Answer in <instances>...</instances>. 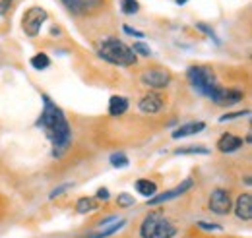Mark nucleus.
<instances>
[{
    "label": "nucleus",
    "mask_w": 252,
    "mask_h": 238,
    "mask_svg": "<svg viewBox=\"0 0 252 238\" xmlns=\"http://www.w3.org/2000/svg\"><path fill=\"white\" fill-rule=\"evenodd\" d=\"M177 155H208L210 153V149H206V148H200V146H192V148H185V149H177L175 151Z\"/></svg>",
    "instance_id": "23"
},
{
    "label": "nucleus",
    "mask_w": 252,
    "mask_h": 238,
    "mask_svg": "<svg viewBox=\"0 0 252 238\" xmlns=\"http://www.w3.org/2000/svg\"><path fill=\"white\" fill-rule=\"evenodd\" d=\"M241 148H243V140L233 136V134H223L220 138V142H218V149L221 153H233V151H237Z\"/></svg>",
    "instance_id": "14"
},
{
    "label": "nucleus",
    "mask_w": 252,
    "mask_h": 238,
    "mask_svg": "<svg viewBox=\"0 0 252 238\" xmlns=\"http://www.w3.org/2000/svg\"><path fill=\"white\" fill-rule=\"evenodd\" d=\"M247 115H251V111H237V113H229V115L220 117V122H227V120H233V119H241V117H247Z\"/></svg>",
    "instance_id": "25"
},
{
    "label": "nucleus",
    "mask_w": 252,
    "mask_h": 238,
    "mask_svg": "<svg viewBox=\"0 0 252 238\" xmlns=\"http://www.w3.org/2000/svg\"><path fill=\"white\" fill-rule=\"evenodd\" d=\"M111 196H109V190L107 188H99L97 190V200H103V202H107Z\"/></svg>",
    "instance_id": "29"
},
{
    "label": "nucleus",
    "mask_w": 252,
    "mask_h": 238,
    "mask_svg": "<svg viewBox=\"0 0 252 238\" xmlns=\"http://www.w3.org/2000/svg\"><path fill=\"white\" fill-rule=\"evenodd\" d=\"M140 235L142 238H173L177 235V229L161 211H152L146 215Z\"/></svg>",
    "instance_id": "3"
},
{
    "label": "nucleus",
    "mask_w": 252,
    "mask_h": 238,
    "mask_svg": "<svg viewBox=\"0 0 252 238\" xmlns=\"http://www.w3.org/2000/svg\"><path fill=\"white\" fill-rule=\"evenodd\" d=\"M10 4H12V0H0V16L10 8Z\"/></svg>",
    "instance_id": "31"
},
{
    "label": "nucleus",
    "mask_w": 252,
    "mask_h": 238,
    "mask_svg": "<svg viewBox=\"0 0 252 238\" xmlns=\"http://www.w3.org/2000/svg\"><path fill=\"white\" fill-rule=\"evenodd\" d=\"M161 107H163V99L158 93H148L140 99V111L146 115H156L161 111Z\"/></svg>",
    "instance_id": "11"
},
{
    "label": "nucleus",
    "mask_w": 252,
    "mask_h": 238,
    "mask_svg": "<svg viewBox=\"0 0 252 238\" xmlns=\"http://www.w3.org/2000/svg\"><path fill=\"white\" fill-rule=\"evenodd\" d=\"M235 215L241 219V221H251L252 219V196L247 194H241L237 198V204H235Z\"/></svg>",
    "instance_id": "10"
},
{
    "label": "nucleus",
    "mask_w": 252,
    "mask_h": 238,
    "mask_svg": "<svg viewBox=\"0 0 252 238\" xmlns=\"http://www.w3.org/2000/svg\"><path fill=\"white\" fill-rule=\"evenodd\" d=\"M70 188H72V184H70V182H66V184H63V186H59V188H55V190H53V192L49 194V198H51V200H55V198H59V196H63L64 192H66V190H70Z\"/></svg>",
    "instance_id": "27"
},
{
    "label": "nucleus",
    "mask_w": 252,
    "mask_h": 238,
    "mask_svg": "<svg viewBox=\"0 0 252 238\" xmlns=\"http://www.w3.org/2000/svg\"><path fill=\"white\" fill-rule=\"evenodd\" d=\"M109 161H111V165H113L115 169H126V167L130 165V159L126 157L123 151H119V153H113V155L109 157Z\"/></svg>",
    "instance_id": "19"
},
{
    "label": "nucleus",
    "mask_w": 252,
    "mask_h": 238,
    "mask_svg": "<svg viewBox=\"0 0 252 238\" xmlns=\"http://www.w3.org/2000/svg\"><path fill=\"white\" fill-rule=\"evenodd\" d=\"M41 99H43V111L35 122V126L41 128L45 136L49 138L53 146V157L61 159L72 146V128L64 117V111L57 103H53L49 95H43Z\"/></svg>",
    "instance_id": "1"
},
{
    "label": "nucleus",
    "mask_w": 252,
    "mask_h": 238,
    "mask_svg": "<svg viewBox=\"0 0 252 238\" xmlns=\"http://www.w3.org/2000/svg\"><path fill=\"white\" fill-rule=\"evenodd\" d=\"M208 208H210V211H214L216 215H227V213L233 209L229 192L223 190V188H216V190L212 192V196H210Z\"/></svg>",
    "instance_id": "8"
},
{
    "label": "nucleus",
    "mask_w": 252,
    "mask_h": 238,
    "mask_svg": "<svg viewBox=\"0 0 252 238\" xmlns=\"http://www.w3.org/2000/svg\"><path fill=\"white\" fill-rule=\"evenodd\" d=\"M47 18H49V14H47L45 8H41V6H33V8H30V10L24 14L22 30L26 31L28 37H37L39 31H41V28H43V24L47 22Z\"/></svg>",
    "instance_id": "5"
},
{
    "label": "nucleus",
    "mask_w": 252,
    "mask_h": 238,
    "mask_svg": "<svg viewBox=\"0 0 252 238\" xmlns=\"http://www.w3.org/2000/svg\"><path fill=\"white\" fill-rule=\"evenodd\" d=\"M121 10L128 16H132L140 10V4H138V0H121Z\"/></svg>",
    "instance_id": "22"
},
{
    "label": "nucleus",
    "mask_w": 252,
    "mask_h": 238,
    "mask_svg": "<svg viewBox=\"0 0 252 238\" xmlns=\"http://www.w3.org/2000/svg\"><path fill=\"white\" fill-rule=\"evenodd\" d=\"M117 204H119V208H132L136 202H134V196H130V194H121L119 198H117Z\"/></svg>",
    "instance_id": "24"
},
{
    "label": "nucleus",
    "mask_w": 252,
    "mask_h": 238,
    "mask_svg": "<svg viewBox=\"0 0 252 238\" xmlns=\"http://www.w3.org/2000/svg\"><path fill=\"white\" fill-rule=\"evenodd\" d=\"M97 55H99V59H103L109 64H115V66H134L138 60V57L132 53V49L115 37L103 39L99 43Z\"/></svg>",
    "instance_id": "2"
},
{
    "label": "nucleus",
    "mask_w": 252,
    "mask_h": 238,
    "mask_svg": "<svg viewBox=\"0 0 252 238\" xmlns=\"http://www.w3.org/2000/svg\"><path fill=\"white\" fill-rule=\"evenodd\" d=\"M202 231H223V227L221 225H216V223H206V221H198L196 223Z\"/></svg>",
    "instance_id": "28"
},
{
    "label": "nucleus",
    "mask_w": 252,
    "mask_h": 238,
    "mask_svg": "<svg viewBox=\"0 0 252 238\" xmlns=\"http://www.w3.org/2000/svg\"><path fill=\"white\" fill-rule=\"evenodd\" d=\"M187 2H189V0H177V4H179V6H183V4H187Z\"/></svg>",
    "instance_id": "32"
},
{
    "label": "nucleus",
    "mask_w": 252,
    "mask_h": 238,
    "mask_svg": "<svg viewBox=\"0 0 252 238\" xmlns=\"http://www.w3.org/2000/svg\"><path fill=\"white\" fill-rule=\"evenodd\" d=\"M192 186H194L192 178H187V180H183L179 186H175V188H171V190H167V192H163V194H156L154 198H150V208H158V206L169 202V200H175V198L183 196L185 192H189Z\"/></svg>",
    "instance_id": "9"
},
{
    "label": "nucleus",
    "mask_w": 252,
    "mask_h": 238,
    "mask_svg": "<svg viewBox=\"0 0 252 238\" xmlns=\"http://www.w3.org/2000/svg\"><path fill=\"white\" fill-rule=\"evenodd\" d=\"M136 192H140L144 198H154L156 194H158V184L156 182H152L150 178H140L136 180Z\"/></svg>",
    "instance_id": "16"
},
{
    "label": "nucleus",
    "mask_w": 252,
    "mask_h": 238,
    "mask_svg": "<svg viewBox=\"0 0 252 238\" xmlns=\"http://www.w3.org/2000/svg\"><path fill=\"white\" fill-rule=\"evenodd\" d=\"M128 111V99L121 95H113L109 101V115L111 117H121Z\"/></svg>",
    "instance_id": "15"
},
{
    "label": "nucleus",
    "mask_w": 252,
    "mask_h": 238,
    "mask_svg": "<svg viewBox=\"0 0 252 238\" xmlns=\"http://www.w3.org/2000/svg\"><path fill=\"white\" fill-rule=\"evenodd\" d=\"M130 49H132V53H134L136 57H138V55H140V57H152V49H150V45H146L144 41L134 43Z\"/></svg>",
    "instance_id": "21"
},
{
    "label": "nucleus",
    "mask_w": 252,
    "mask_h": 238,
    "mask_svg": "<svg viewBox=\"0 0 252 238\" xmlns=\"http://www.w3.org/2000/svg\"><path fill=\"white\" fill-rule=\"evenodd\" d=\"M142 84L152 88V89H165L169 84H171V74L167 70H159V68H154V70H146L142 76H140Z\"/></svg>",
    "instance_id": "7"
},
{
    "label": "nucleus",
    "mask_w": 252,
    "mask_h": 238,
    "mask_svg": "<svg viewBox=\"0 0 252 238\" xmlns=\"http://www.w3.org/2000/svg\"><path fill=\"white\" fill-rule=\"evenodd\" d=\"M206 130V122H189V124H183L179 126L177 130H173V140H181V138H187V136H194V134H200Z\"/></svg>",
    "instance_id": "12"
},
{
    "label": "nucleus",
    "mask_w": 252,
    "mask_h": 238,
    "mask_svg": "<svg viewBox=\"0 0 252 238\" xmlns=\"http://www.w3.org/2000/svg\"><path fill=\"white\" fill-rule=\"evenodd\" d=\"M61 2L66 6V10L72 12L74 16H82V14H86L94 4H97L99 0H61Z\"/></svg>",
    "instance_id": "13"
},
{
    "label": "nucleus",
    "mask_w": 252,
    "mask_h": 238,
    "mask_svg": "<svg viewBox=\"0 0 252 238\" xmlns=\"http://www.w3.org/2000/svg\"><path fill=\"white\" fill-rule=\"evenodd\" d=\"M125 225H126L125 219H121V221L117 219V221H115L111 227H107L105 231H99V233H95V235H90V237H86V238H107V237H111V235H115L117 231H121Z\"/></svg>",
    "instance_id": "17"
},
{
    "label": "nucleus",
    "mask_w": 252,
    "mask_h": 238,
    "mask_svg": "<svg viewBox=\"0 0 252 238\" xmlns=\"http://www.w3.org/2000/svg\"><path fill=\"white\" fill-rule=\"evenodd\" d=\"M97 209V202H95L94 198H80L78 200V204H76V211L78 213H90V211H95Z\"/></svg>",
    "instance_id": "18"
},
{
    "label": "nucleus",
    "mask_w": 252,
    "mask_h": 238,
    "mask_svg": "<svg viewBox=\"0 0 252 238\" xmlns=\"http://www.w3.org/2000/svg\"><path fill=\"white\" fill-rule=\"evenodd\" d=\"M243 97H245V93H243L241 89H227V88H221L220 84L210 91V95H208V99H210L212 103L220 105V107L237 105V103L243 101Z\"/></svg>",
    "instance_id": "6"
},
{
    "label": "nucleus",
    "mask_w": 252,
    "mask_h": 238,
    "mask_svg": "<svg viewBox=\"0 0 252 238\" xmlns=\"http://www.w3.org/2000/svg\"><path fill=\"white\" fill-rule=\"evenodd\" d=\"M196 30H198V31H204V33H206L208 37H212V39H214L216 43H220V39L216 37V31L212 30L210 26H206V24H196Z\"/></svg>",
    "instance_id": "26"
},
{
    "label": "nucleus",
    "mask_w": 252,
    "mask_h": 238,
    "mask_svg": "<svg viewBox=\"0 0 252 238\" xmlns=\"http://www.w3.org/2000/svg\"><path fill=\"white\" fill-rule=\"evenodd\" d=\"M32 66L35 68V70H47L49 66H51V59L45 55V53H39V55H35L32 60Z\"/></svg>",
    "instance_id": "20"
},
{
    "label": "nucleus",
    "mask_w": 252,
    "mask_h": 238,
    "mask_svg": "<svg viewBox=\"0 0 252 238\" xmlns=\"http://www.w3.org/2000/svg\"><path fill=\"white\" fill-rule=\"evenodd\" d=\"M187 78H189L190 88L204 97H208L210 91L218 86V78H216L214 70L208 66H190L187 70Z\"/></svg>",
    "instance_id": "4"
},
{
    "label": "nucleus",
    "mask_w": 252,
    "mask_h": 238,
    "mask_svg": "<svg viewBox=\"0 0 252 238\" xmlns=\"http://www.w3.org/2000/svg\"><path fill=\"white\" fill-rule=\"evenodd\" d=\"M125 30V33H128V35H132V37H144V31H138V30H132L130 26H125L123 28Z\"/></svg>",
    "instance_id": "30"
}]
</instances>
